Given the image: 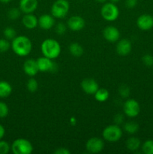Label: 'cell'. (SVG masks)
I'll return each instance as SVG.
<instances>
[{
    "label": "cell",
    "instance_id": "cell-1",
    "mask_svg": "<svg viewBox=\"0 0 153 154\" xmlns=\"http://www.w3.org/2000/svg\"><path fill=\"white\" fill-rule=\"evenodd\" d=\"M10 47L15 54L20 57H26L31 52L32 45L28 37L20 35L16 36L12 40Z\"/></svg>",
    "mask_w": 153,
    "mask_h": 154
},
{
    "label": "cell",
    "instance_id": "cell-40",
    "mask_svg": "<svg viewBox=\"0 0 153 154\" xmlns=\"http://www.w3.org/2000/svg\"><path fill=\"white\" fill-rule=\"evenodd\" d=\"M120 0H110L111 2H112V3H117V2H118Z\"/></svg>",
    "mask_w": 153,
    "mask_h": 154
},
{
    "label": "cell",
    "instance_id": "cell-14",
    "mask_svg": "<svg viewBox=\"0 0 153 154\" xmlns=\"http://www.w3.org/2000/svg\"><path fill=\"white\" fill-rule=\"evenodd\" d=\"M38 0H20V9L24 14H32L37 9Z\"/></svg>",
    "mask_w": 153,
    "mask_h": 154
},
{
    "label": "cell",
    "instance_id": "cell-24",
    "mask_svg": "<svg viewBox=\"0 0 153 154\" xmlns=\"http://www.w3.org/2000/svg\"><path fill=\"white\" fill-rule=\"evenodd\" d=\"M3 34H4V38L8 40H13L15 37H16V30L13 28V27H6L3 31Z\"/></svg>",
    "mask_w": 153,
    "mask_h": 154
},
{
    "label": "cell",
    "instance_id": "cell-29",
    "mask_svg": "<svg viewBox=\"0 0 153 154\" xmlns=\"http://www.w3.org/2000/svg\"><path fill=\"white\" fill-rule=\"evenodd\" d=\"M9 112L8 106L6 103L0 102V118H4L8 116Z\"/></svg>",
    "mask_w": 153,
    "mask_h": 154
},
{
    "label": "cell",
    "instance_id": "cell-22",
    "mask_svg": "<svg viewBox=\"0 0 153 154\" xmlns=\"http://www.w3.org/2000/svg\"><path fill=\"white\" fill-rule=\"evenodd\" d=\"M94 98L99 102H104L108 99L110 96L109 91L104 88H98L94 93Z\"/></svg>",
    "mask_w": 153,
    "mask_h": 154
},
{
    "label": "cell",
    "instance_id": "cell-8",
    "mask_svg": "<svg viewBox=\"0 0 153 154\" xmlns=\"http://www.w3.org/2000/svg\"><path fill=\"white\" fill-rule=\"evenodd\" d=\"M104 147V143L100 138L94 137L87 141L86 144V148L88 153H98L103 150Z\"/></svg>",
    "mask_w": 153,
    "mask_h": 154
},
{
    "label": "cell",
    "instance_id": "cell-5",
    "mask_svg": "<svg viewBox=\"0 0 153 154\" xmlns=\"http://www.w3.org/2000/svg\"><path fill=\"white\" fill-rule=\"evenodd\" d=\"M102 17L106 21H114L118 17L119 10L118 7L112 2H106L102 6L100 10Z\"/></svg>",
    "mask_w": 153,
    "mask_h": 154
},
{
    "label": "cell",
    "instance_id": "cell-21",
    "mask_svg": "<svg viewBox=\"0 0 153 154\" xmlns=\"http://www.w3.org/2000/svg\"><path fill=\"white\" fill-rule=\"evenodd\" d=\"M69 51L75 57H80L83 54V48L79 43H72L69 45Z\"/></svg>",
    "mask_w": 153,
    "mask_h": 154
},
{
    "label": "cell",
    "instance_id": "cell-33",
    "mask_svg": "<svg viewBox=\"0 0 153 154\" xmlns=\"http://www.w3.org/2000/svg\"><path fill=\"white\" fill-rule=\"evenodd\" d=\"M66 32V26L62 23H59L56 26V32L58 35H63Z\"/></svg>",
    "mask_w": 153,
    "mask_h": 154
},
{
    "label": "cell",
    "instance_id": "cell-11",
    "mask_svg": "<svg viewBox=\"0 0 153 154\" xmlns=\"http://www.w3.org/2000/svg\"><path fill=\"white\" fill-rule=\"evenodd\" d=\"M81 88L86 94L94 95L99 88L98 84L92 78H86L80 84Z\"/></svg>",
    "mask_w": 153,
    "mask_h": 154
},
{
    "label": "cell",
    "instance_id": "cell-9",
    "mask_svg": "<svg viewBox=\"0 0 153 154\" xmlns=\"http://www.w3.org/2000/svg\"><path fill=\"white\" fill-rule=\"evenodd\" d=\"M39 72H53L56 69V63L52 61V59H50L46 57H39L37 60Z\"/></svg>",
    "mask_w": 153,
    "mask_h": 154
},
{
    "label": "cell",
    "instance_id": "cell-28",
    "mask_svg": "<svg viewBox=\"0 0 153 154\" xmlns=\"http://www.w3.org/2000/svg\"><path fill=\"white\" fill-rule=\"evenodd\" d=\"M10 44L6 38L0 39V53H5L10 49Z\"/></svg>",
    "mask_w": 153,
    "mask_h": 154
},
{
    "label": "cell",
    "instance_id": "cell-12",
    "mask_svg": "<svg viewBox=\"0 0 153 154\" xmlns=\"http://www.w3.org/2000/svg\"><path fill=\"white\" fill-rule=\"evenodd\" d=\"M85 20L80 16L74 15L70 17L67 23L68 27L72 31H80L85 27Z\"/></svg>",
    "mask_w": 153,
    "mask_h": 154
},
{
    "label": "cell",
    "instance_id": "cell-20",
    "mask_svg": "<svg viewBox=\"0 0 153 154\" xmlns=\"http://www.w3.org/2000/svg\"><path fill=\"white\" fill-rule=\"evenodd\" d=\"M140 140L137 138H135V137L129 138L126 141V147L130 151H136V150H137L140 147Z\"/></svg>",
    "mask_w": 153,
    "mask_h": 154
},
{
    "label": "cell",
    "instance_id": "cell-38",
    "mask_svg": "<svg viewBox=\"0 0 153 154\" xmlns=\"http://www.w3.org/2000/svg\"><path fill=\"white\" fill-rule=\"evenodd\" d=\"M10 1H11V0H0V2H1L2 3H8L10 2Z\"/></svg>",
    "mask_w": 153,
    "mask_h": 154
},
{
    "label": "cell",
    "instance_id": "cell-18",
    "mask_svg": "<svg viewBox=\"0 0 153 154\" xmlns=\"http://www.w3.org/2000/svg\"><path fill=\"white\" fill-rule=\"evenodd\" d=\"M22 23L28 29H33L38 26V19L32 14H26L22 19Z\"/></svg>",
    "mask_w": 153,
    "mask_h": 154
},
{
    "label": "cell",
    "instance_id": "cell-6",
    "mask_svg": "<svg viewBox=\"0 0 153 154\" xmlns=\"http://www.w3.org/2000/svg\"><path fill=\"white\" fill-rule=\"evenodd\" d=\"M102 135L108 142H116L122 136V130L118 125H110L104 129Z\"/></svg>",
    "mask_w": 153,
    "mask_h": 154
},
{
    "label": "cell",
    "instance_id": "cell-25",
    "mask_svg": "<svg viewBox=\"0 0 153 154\" xmlns=\"http://www.w3.org/2000/svg\"><path fill=\"white\" fill-rule=\"evenodd\" d=\"M142 150L145 154H153V140H147L142 146Z\"/></svg>",
    "mask_w": 153,
    "mask_h": 154
},
{
    "label": "cell",
    "instance_id": "cell-37",
    "mask_svg": "<svg viewBox=\"0 0 153 154\" xmlns=\"http://www.w3.org/2000/svg\"><path fill=\"white\" fill-rule=\"evenodd\" d=\"M4 134H5V129L3 127V126L0 124V140L4 137Z\"/></svg>",
    "mask_w": 153,
    "mask_h": 154
},
{
    "label": "cell",
    "instance_id": "cell-15",
    "mask_svg": "<svg viewBox=\"0 0 153 154\" xmlns=\"http://www.w3.org/2000/svg\"><path fill=\"white\" fill-rule=\"evenodd\" d=\"M22 68H23V71L26 75L29 77L34 76L39 72L37 61L32 60V59H28V60H26Z\"/></svg>",
    "mask_w": 153,
    "mask_h": 154
},
{
    "label": "cell",
    "instance_id": "cell-26",
    "mask_svg": "<svg viewBox=\"0 0 153 154\" xmlns=\"http://www.w3.org/2000/svg\"><path fill=\"white\" fill-rule=\"evenodd\" d=\"M26 88L31 93L35 92L38 88V83L37 80L32 78L28 79L26 84Z\"/></svg>",
    "mask_w": 153,
    "mask_h": 154
},
{
    "label": "cell",
    "instance_id": "cell-35",
    "mask_svg": "<svg viewBox=\"0 0 153 154\" xmlns=\"http://www.w3.org/2000/svg\"><path fill=\"white\" fill-rule=\"evenodd\" d=\"M70 150H68L67 148H64V147H60L54 152L55 154H70Z\"/></svg>",
    "mask_w": 153,
    "mask_h": 154
},
{
    "label": "cell",
    "instance_id": "cell-3",
    "mask_svg": "<svg viewBox=\"0 0 153 154\" xmlns=\"http://www.w3.org/2000/svg\"><path fill=\"white\" fill-rule=\"evenodd\" d=\"M10 149L14 154H30L33 151V146L25 138H17L12 143Z\"/></svg>",
    "mask_w": 153,
    "mask_h": 154
},
{
    "label": "cell",
    "instance_id": "cell-16",
    "mask_svg": "<svg viewBox=\"0 0 153 154\" xmlns=\"http://www.w3.org/2000/svg\"><path fill=\"white\" fill-rule=\"evenodd\" d=\"M54 24L55 17L52 14H43L38 18V26L42 29H50Z\"/></svg>",
    "mask_w": 153,
    "mask_h": 154
},
{
    "label": "cell",
    "instance_id": "cell-19",
    "mask_svg": "<svg viewBox=\"0 0 153 154\" xmlns=\"http://www.w3.org/2000/svg\"><path fill=\"white\" fill-rule=\"evenodd\" d=\"M11 93V85L5 81H0V98L8 97Z\"/></svg>",
    "mask_w": 153,
    "mask_h": 154
},
{
    "label": "cell",
    "instance_id": "cell-30",
    "mask_svg": "<svg viewBox=\"0 0 153 154\" xmlns=\"http://www.w3.org/2000/svg\"><path fill=\"white\" fill-rule=\"evenodd\" d=\"M10 150V146L7 141L0 140V154H7Z\"/></svg>",
    "mask_w": 153,
    "mask_h": 154
},
{
    "label": "cell",
    "instance_id": "cell-39",
    "mask_svg": "<svg viewBox=\"0 0 153 154\" xmlns=\"http://www.w3.org/2000/svg\"><path fill=\"white\" fill-rule=\"evenodd\" d=\"M95 1H97L98 2H100V3H104L106 2L107 0H95Z\"/></svg>",
    "mask_w": 153,
    "mask_h": 154
},
{
    "label": "cell",
    "instance_id": "cell-23",
    "mask_svg": "<svg viewBox=\"0 0 153 154\" xmlns=\"http://www.w3.org/2000/svg\"><path fill=\"white\" fill-rule=\"evenodd\" d=\"M124 129L129 134H134L139 130V125L134 121L128 122L124 125Z\"/></svg>",
    "mask_w": 153,
    "mask_h": 154
},
{
    "label": "cell",
    "instance_id": "cell-32",
    "mask_svg": "<svg viewBox=\"0 0 153 154\" xmlns=\"http://www.w3.org/2000/svg\"><path fill=\"white\" fill-rule=\"evenodd\" d=\"M118 92L120 93V96H122L123 98H126L129 96V93H130V89L128 86L126 85H122L119 87V90Z\"/></svg>",
    "mask_w": 153,
    "mask_h": 154
},
{
    "label": "cell",
    "instance_id": "cell-13",
    "mask_svg": "<svg viewBox=\"0 0 153 154\" xmlns=\"http://www.w3.org/2000/svg\"><path fill=\"white\" fill-rule=\"evenodd\" d=\"M104 38L106 39L107 42L113 43L117 42L120 37V32L116 27L113 26H108L105 27L103 31Z\"/></svg>",
    "mask_w": 153,
    "mask_h": 154
},
{
    "label": "cell",
    "instance_id": "cell-36",
    "mask_svg": "<svg viewBox=\"0 0 153 154\" xmlns=\"http://www.w3.org/2000/svg\"><path fill=\"white\" fill-rule=\"evenodd\" d=\"M123 122V116L122 114H117L115 117V123L116 125L121 124Z\"/></svg>",
    "mask_w": 153,
    "mask_h": 154
},
{
    "label": "cell",
    "instance_id": "cell-2",
    "mask_svg": "<svg viewBox=\"0 0 153 154\" xmlns=\"http://www.w3.org/2000/svg\"><path fill=\"white\" fill-rule=\"evenodd\" d=\"M40 50L44 57L50 59L57 58L61 53V46L56 40L52 38L45 39L40 45Z\"/></svg>",
    "mask_w": 153,
    "mask_h": 154
},
{
    "label": "cell",
    "instance_id": "cell-34",
    "mask_svg": "<svg viewBox=\"0 0 153 154\" xmlns=\"http://www.w3.org/2000/svg\"><path fill=\"white\" fill-rule=\"evenodd\" d=\"M137 4V0H126L125 5L128 8H133Z\"/></svg>",
    "mask_w": 153,
    "mask_h": 154
},
{
    "label": "cell",
    "instance_id": "cell-7",
    "mask_svg": "<svg viewBox=\"0 0 153 154\" xmlns=\"http://www.w3.org/2000/svg\"><path fill=\"white\" fill-rule=\"evenodd\" d=\"M123 111L128 117H135L140 114V107L139 103L135 99H128L123 105Z\"/></svg>",
    "mask_w": 153,
    "mask_h": 154
},
{
    "label": "cell",
    "instance_id": "cell-4",
    "mask_svg": "<svg viewBox=\"0 0 153 154\" xmlns=\"http://www.w3.org/2000/svg\"><path fill=\"white\" fill-rule=\"evenodd\" d=\"M70 4L67 0H56L51 7V14L55 18L62 19L68 14Z\"/></svg>",
    "mask_w": 153,
    "mask_h": 154
},
{
    "label": "cell",
    "instance_id": "cell-31",
    "mask_svg": "<svg viewBox=\"0 0 153 154\" xmlns=\"http://www.w3.org/2000/svg\"><path fill=\"white\" fill-rule=\"evenodd\" d=\"M142 63L146 66H153V57L150 54H146L142 58Z\"/></svg>",
    "mask_w": 153,
    "mask_h": 154
},
{
    "label": "cell",
    "instance_id": "cell-27",
    "mask_svg": "<svg viewBox=\"0 0 153 154\" xmlns=\"http://www.w3.org/2000/svg\"><path fill=\"white\" fill-rule=\"evenodd\" d=\"M21 12L22 11L20 8H12L9 9L8 12V17L10 20H16L20 17Z\"/></svg>",
    "mask_w": 153,
    "mask_h": 154
},
{
    "label": "cell",
    "instance_id": "cell-17",
    "mask_svg": "<svg viewBox=\"0 0 153 154\" xmlns=\"http://www.w3.org/2000/svg\"><path fill=\"white\" fill-rule=\"evenodd\" d=\"M116 52L120 56H127L132 49L131 43L128 39H122L116 45Z\"/></svg>",
    "mask_w": 153,
    "mask_h": 154
},
{
    "label": "cell",
    "instance_id": "cell-10",
    "mask_svg": "<svg viewBox=\"0 0 153 154\" xmlns=\"http://www.w3.org/2000/svg\"><path fill=\"white\" fill-rule=\"evenodd\" d=\"M136 25L140 29L143 31L151 29L153 27V17L148 14L140 15L136 20Z\"/></svg>",
    "mask_w": 153,
    "mask_h": 154
}]
</instances>
